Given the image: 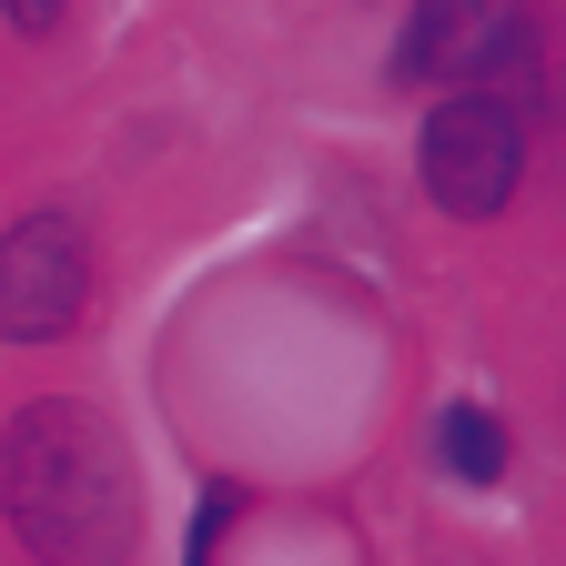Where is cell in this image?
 <instances>
[{"label": "cell", "mask_w": 566, "mask_h": 566, "mask_svg": "<svg viewBox=\"0 0 566 566\" xmlns=\"http://www.w3.org/2000/svg\"><path fill=\"white\" fill-rule=\"evenodd\" d=\"M0 516L51 566H122L132 526H142L122 436L92 405H71V395L31 405L11 436H0Z\"/></svg>", "instance_id": "6da1fadb"}, {"label": "cell", "mask_w": 566, "mask_h": 566, "mask_svg": "<svg viewBox=\"0 0 566 566\" xmlns=\"http://www.w3.org/2000/svg\"><path fill=\"white\" fill-rule=\"evenodd\" d=\"M395 82H485L495 102L526 92V11L516 0H415L395 41Z\"/></svg>", "instance_id": "7a4b0ae2"}, {"label": "cell", "mask_w": 566, "mask_h": 566, "mask_svg": "<svg viewBox=\"0 0 566 566\" xmlns=\"http://www.w3.org/2000/svg\"><path fill=\"white\" fill-rule=\"evenodd\" d=\"M516 163H526V112L495 102V92H455L436 122H424V192L465 223L506 212L516 192Z\"/></svg>", "instance_id": "3957f363"}, {"label": "cell", "mask_w": 566, "mask_h": 566, "mask_svg": "<svg viewBox=\"0 0 566 566\" xmlns=\"http://www.w3.org/2000/svg\"><path fill=\"white\" fill-rule=\"evenodd\" d=\"M92 304V243L61 212H31V223L0 243V344H61Z\"/></svg>", "instance_id": "277c9868"}, {"label": "cell", "mask_w": 566, "mask_h": 566, "mask_svg": "<svg viewBox=\"0 0 566 566\" xmlns=\"http://www.w3.org/2000/svg\"><path fill=\"white\" fill-rule=\"evenodd\" d=\"M436 446H446V465H455L465 485H495V465H506V436H495V415H485V405H455Z\"/></svg>", "instance_id": "5b68a950"}, {"label": "cell", "mask_w": 566, "mask_h": 566, "mask_svg": "<svg viewBox=\"0 0 566 566\" xmlns=\"http://www.w3.org/2000/svg\"><path fill=\"white\" fill-rule=\"evenodd\" d=\"M0 11H11L21 31H51V21H61V0H0Z\"/></svg>", "instance_id": "8992f818"}]
</instances>
